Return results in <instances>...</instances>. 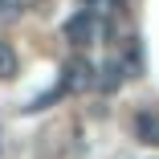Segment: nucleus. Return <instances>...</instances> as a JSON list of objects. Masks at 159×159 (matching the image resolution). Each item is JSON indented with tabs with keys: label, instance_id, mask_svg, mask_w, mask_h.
<instances>
[{
	"label": "nucleus",
	"instance_id": "obj_1",
	"mask_svg": "<svg viewBox=\"0 0 159 159\" xmlns=\"http://www.w3.org/2000/svg\"><path fill=\"white\" fill-rule=\"evenodd\" d=\"M94 78H98V70H94L86 57H70L66 66H61L57 90L61 94H86V90H94Z\"/></svg>",
	"mask_w": 159,
	"mask_h": 159
},
{
	"label": "nucleus",
	"instance_id": "obj_2",
	"mask_svg": "<svg viewBox=\"0 0 159 159\" xmlns=\"http://www.w3.org/2000/svg\"><path fill=\"white\" fill-rule=\"evenodd\" d=\"M61 33H66V41L70 45H90L94 41V33H98V20H94V12H74L70 20H66V29H61Z\"/></svg>",
	"mask_w": 159,
	"mask_h": 159
},
{
	"label": "nucleus",
	"instance_id": "obj_3",
	"mask_svg": "<svg viewBox=\"0 0 159 159\" xmlns=\"http://www.w3.org/2000/svg\"><path fill=\"white\" fill-rule=\"evenodd\" d=\"M135 135L147 147H159V110H139L135 114Z\"/></svg>",
	"mask_w": 159,
	"mask_h": 159
},
{
	"label": "nucleus",
	"instance_id": "obj_4",
	"mask_svg": "<svg viewBox=\"0 0 159 159\" xmlns=\"http://www.w3.org/2000/svg\"><path fill=\"white\" fill-rule=\"evenodd\" d=\"M122 78H131V74H126V66H122V61H110L106 70H98V78H94V86L110 94V90H118V86H122Z\"/></svg>",
	"mask_w": 159,
	"mask_h": 159
},
{
	"label": "nucleus",
	"instance_id": "obj_5",
	"mask_svg": "<svg viewBox=\"0 0 159 159\" xmlns=\"http://www.w3.org/2000/svg\"><path fill=\"white\" fill-rule=\"evenodd\" d=\"M20 74V57H16V49L8 45V41H0V82H12Z\"/></svg>",
	"mask_w": 159,
	"mask_h": 159
},
{
	"label": "nucleus",
	"instance_id": "obj_6",
	"mask_svg": "<svg viewBox=\"0 0 159 159\" xmlns=\"http://www.w3.org/2000/svg\"><path fill=\"white\" fill-rule=\"evenodd\" d=\"M4 8H8V0H0V12H4Z\"/></svg>",
	"mask_w": 159,
	"mask_h": 159
}]
</instances>
